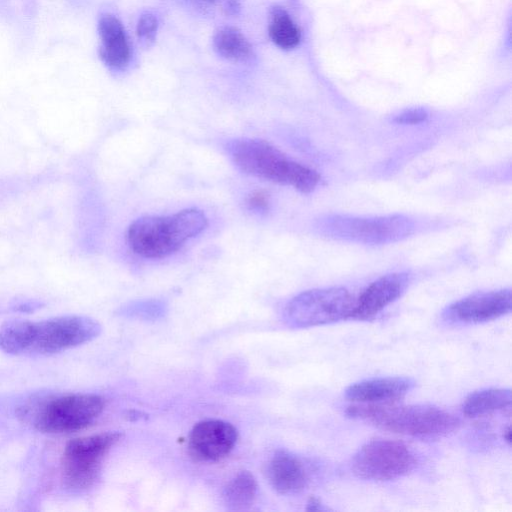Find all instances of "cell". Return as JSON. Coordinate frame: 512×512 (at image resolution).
Returning <instances> with one entry per match:
<instances>
[{
    "instance_id": "obj_10",
    "label": "cell",
    "mask_w": 512,
    "mask_h": 512,
    "mask_svg": "<svg viewBox=\"0 0 512 512\" xmlns=\"http://www.w3.org/2000/svg\"><path fill=\"white\" fill-rule=\"evenodd\" d=\"M511 307L510 289L479 292L452 303L444 317L454 323L477 324L500 318L510 313Z\"/></svg>"
},
{
    "instance_id": "obj_18",
    "label": "cell",
    "mask_w": 512,
    "mask_h": 512,
    "mask_svg": "<svg viewBox=\"0 0 512 512\" xmlns=\"http://www.w3.org/2000/svg\"><path fill=\"white\" fill-rule=\"evenodd\" d=\"M217 52L226 59L246 61L252 56V47L246 37L234 27L220 28L213 38Z\"/></svg>"
},
{
    "instance_id": "obj_5",
    "label": "cell",
    "mask_w": 512,
    "mask_h": 512,
    "mask_svg": "<svg viewBox=\"0 0 512 512\" xmlns=\"http://www.w3.org/2000/svg\"><path fill=\"white\" fill-rule=\"evenodd\" d=\"M105 399L96 394L70 393L42 397L19 408V416L43 433L63 434L83 430L101 415Z\"/></svg>"
},
{
    "instance_id": "obj_8",
    "label": "cell",
    "mask_w": 512,
    "mask_h": 512,
    "mask_svg": "<svg viewBox=\"0 0 512 512\" xmlns=\"http://www.w3.org/2000/svg\"><path fill=\"white\" fill-rule=\"evenodd\" d=\"M120 438L118 432H105L70 440L61 459V481L65 489L82 492L94 486L104 457Z\"/></svg>"
},
{
    "instance_id": "obj_25",
    "label": "cell",
    "mask_w": 512,
    "mask_h": 512,
    "mask_svg": "<svg viewBox=\"0 0 512 512\" xmlns=\"http://www.w3.org/2000/svg\"><path fill=\"white\" fill-rule=\"evenodd\" d=\"M504 439L506 440V442L508 444H510L511 442V432H510V427H507V429L504 431Z\"/></svg>"
},
{
    "instance_id": "obj_11",
    "label": "cell",
    "mask_w": 512,
    "mask_h": 512,
    "mask_svg": "<svg viewBox=\"0 0 512 512\" xmlns=\"http://www.w3.org/2000/svg\"><path fill=\"white\" fill-rule=\"evenodd\" d=\"M238 439L236 428L222 420L197 423L189 437L191 455L199 461H217L226 457Z\"/></svg>"
},
{
    "instance_id": "obj_19",
    "label": "cell",
    "mask_w": 512,
    "mask_h": 512,
    "mask_svg": "<svg viewBox=\"0 0 512 512\" xmlns=\"http://www.w3.org/2000/svg\"><path fill=\"white\" fill-rule=\"evenodd\" d=\"M269 33L273 42L284 49L295 47L300 40L298 28L289 15L279 7L272 10Z\"/></svg>"
},
{
    "instance_id": "obj_12",
    "label": "cell",
    "mask_w": 512,
    "mask_h": 512,
    "mask_svg": "<svg viewBox=\"0 0 512 512\" xmlns=\"http://www.w3.org/2000/svg\"><path fill=\"white\" fill-rule=\"evenodd\" d=\"M410 282L408 273H390L370 283L355 300L352 319L368 320L397 300Z\"/></svg>"
},
{
    "instance_id": "obj_7",
    "label": "cell",
    "mask_w": 512,
    "mask_h": 512,
    "mask_svg": "<svg viewBox=\"0 0 512 512\" xmlns=\"http://www.w3.org/2000/svg\"><path fill=\"white\" fill-rule=\"evenodd\" d=\"M318 228L322 234L333 239L379 245L410 236L414 223L410 218L398 214L380 217L331 215L322 219Z\"/></svg>"
},
{
    "instance_id": "obj_21",
    "label": "cell",
    "mask_w": 512,
    "mask_h": 512,
    "mask_svg": "<svg viewBox=\"0 0 512 512\" xmlns=\"http://www.w3.org/2000/svg\"><path fill=\"white\" fill-rule=\"evenodd\" d=\"M428 112L423 108H411L402 111L395 118L394 121L403 125H415L426 121Z\"/></svg>"
},
{
    "instance_id": "obj_9",
    "label": "cell",
    "mask_w": 512,
    "mask_h": 512,
    "mask_svg": "<svg viewBox=\"0 0 512 512\" xmlns=\"http://www.w3.org/2000/svg\"><path fill=\"white\" fill-rule=\"evenodd\" d=\"M417 459L404 443L373 439L364 444L352 459L353 473L371 481L394 480L410 473Z\"/></svg>"
},
{
    "instance_id": "obj_13",
    "label": "cell",
    "mask_w": 512,
    "mask_h": 512,
    "mask_svg": "<svg viewBox=\"0 0 512 512\" xmlns=\"http://www.w3.org/2000/svg\"><path fill=\"white\" fill-rule=\"evenodd\" d=\"M414 387L407 377H381L366 379L350 385L345 397L366 404H390L403 398Z\"/></svg>"
},
{
    "instance_id": "obj_15",
    "label": "cell",
    "mask_w": 512,
    "mask_h": 512,
    "mask_svg": "<svg viewBox=\"0 0 512 512\" xmlns=\"http://www.w3.org/2000/svg\"><path fill=\"white\" fill-rule=\"evenodd\" d=\"M101 39L100 56L113 69H122L130 58V48L122 23L111 14H104L98 22Z\"/></svg>"
},
{
    "instance_id": "obj_26",
    "label": "cell",
    "mask_w": 512,
    "mask_h": 512,
    "mask_svg": "<svg viewBox=\"0 0 512 512\" xmlns=\"http://www.w3.org/2000/svg\"><path fill=\"white\" fill-rule=\"evenodd\" d=\"M191 1H195V2H198V3H211L214 0H191Z\"/></svg>"
},
{
    "instance_id": "obj_2",
    "label": "cell",
    "mask_w": 512,
    "mask_h": 512,
    "mask_svg": "<svg viewBox=\"0 0 512 512\" xmlns=\"http://www.w3.org/2000/svg\"><path fill=\"white\" fill-rule=\"evenodd\" d=\"M203 211L187 208L166 216H143L127 230L131 250L144 258L159 259L180 249L189 239L206 229Z\"/></svg>"
},
{
    "instance_id": "obj_23",
    "label": "cell",
    "mask_w": 512,
    "mask_h": 512,
    "mask_svg": "<svg viewBox=\"0 0 512 512\" xmlns=\"http://www.w3.org/2000/svg\"><path fill=\"white\" fill-rule=\"evenodd\" d=\"M307 510L315 511V510H321L322 506L318 499L312 497L307 503Z\"/></svg>"
},
{
    "instance_id": "obj_6",
    "label": "cell",
    "mask_w": 512,
    "mask_h": 512,
    "mask_svg": "<svg viewBox=\"0 0 512 512\" xmlns=\"http://www.w3.org/2000/svg\"><path fill=\"white\" fill-rule=\"evenodd\" d=\"M356 298L344 287L317 288L290 299L283 320L291 328L327 325L351 318Z\"/></svg>"
},
{
    "instance_id": "obj_1",
    "label": "cell",
    "mask_w": 512,
    "mask_h": 512,
    "mask_svg": "<svg viewBox=\"0 0 512 512\" xmlns=\"http://www.w3.org/2000/svg\"><path fill=\"white\" fill-rule=\"evenodd\" d=\"M100 332V324L86 316L12 320L0 328V349L12 355H50L87 343Z\"/></svg>"
},
{
    "instance_id": "obj_4",
    "label": "cell",
    "mask_w": 512,
    "mask_h": 512,
    "mask_svg": "<svg viewBox=\"0 0 512 512\" xmlns=\"http://www.w3.org/2000/svg\"><path fill=\"white\" fill-rule=\"evenodd\" d=\"M228 151L242 172L291 186L302 193L312 192L320 182L317 171L291 160L264 140L238 139L229 144Z\"/></svg>"
},
{
    "instance_id": "obj_3",
    "label": "cell",
    "mask_w": 512,
    "mask_h": 512,
    "mask_svg": "<svg viewBox=\"0 0 512 512\" xmlns=\"http://www.w3.org/2000/svg\"><path fill=\"white\" fill-rule=\"evenodd\" d=\"M346 414L383 430L417 438H438L453 432L459 419L433 405L393 406L390 404L350 405Z\"/></svg>"
},
{
    "instance_id": "obj_22",
    "label": "cell",
    "mask_w": 512,
    "mask_h": 512,
    "mask_svg": "<svg viewBox=\"0 0 512 512\" xmlns=\"http://www.w3.org/2000/svg\"><path fill=\"white\" fill-rule=\"evenodd\" d=\"M247 205L250 209L264 211L269 206V197L264 191H254L248 196Z\"/></svg>"
},
{
    "instance_id": "obj_24",
    "label": "cell",
    "mask_w": 512,
    "mask_h": 512,
    "mask_svg": "<svg viewBox=\"0 0 512 512\" xmlns=\"http://www.w3.org/2000/svg\"><path fill=\"white\" fill-rule=\"evenodd\" d=\"M226 9L229 13H236L239 10V4L236 0H228Z\"/></svg>"
},
{
    "instance_id": "obj_20",
    "label": "cell",
    "mask_w": 512,
    "mask_h": 512,
    "mask_svg": "<svg viewBox=\"0 0 512 512\" xmlns=\"http://www.w3.org/2000/svg\"><path fill=\"white\" fill-rule=\"evenodd\" d=\"M158 22L151 13H144L140 16L137 23V35L139 39L145 42L153 41L157 32Z\"/></svg>"
},
{
    "instance_id": "obj_14",
    "label": "cell",
    "mask_w": 512,
    "mask_h": 512,
    "mask_svg": "<svg viewBox=\"0 0 512 512\" xmlns=\"http://www.w3.org/2000/svg\"><path fill=\"white\" fill-rule=\"evenodd\" d=\"M271 486L280 494H295L302 491L308 482V475L302 462L286 451H278L267 467Z\"/></svg>"
},
{
    "instance_id": "obj_16",
    "label": "cell",
    "mask_w": 512,
    "mask_h": 512,
    "mask_svg": "<svg viewBox=\"0 0 512 512\" xmlns=\"http://www.w3.org/2000/svg\"><path fill=\"white\" fill-rule=\"evenodd\" d=\"M510 389L489 388L471 393L462 406L463 414L470 418L483 417L495 412L510 410Z\"/></svg>"
},
{
    "instance_id": "obj_17",
    "label": "cell",
    "mask_w": 512,
    "mask_h": 512,
    "mask_svg": "<svg viewBox=\"0 0 512 512\" xmlns=\"http://www.w3.org/2000/svg\"><path fill=\"white\" fill-rule=\"evenodd\" d=\"M257 490L255 477L249 471H240L226 484L223 498L230 509L241 510L254 502Z\"/></svg>"
}]
</instances>
